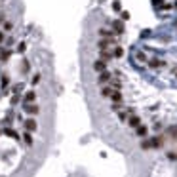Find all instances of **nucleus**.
<instances>
[{
  "instance_id": "nucleus-14",
  "label": "nucleus",
  "mask_w": 177,
  "mask_h": 177,
  "mask_svg": "<svg viewBox=\"0 0 177 177\" xmlns=\"http://www.w3.org/2000/svg\"><path fill=\"white\" fill-rule=\"evenodd\" d=\"M113 29H114V32H124V23L122 21H114Z\"/></svg>"
},
{
  "instance_id": "nucleus-8",
  "label": "nucleus",
  "mask_w": 177,
  "mask_h": 177,
  "mask_svg": "<svg viewBox=\"0 0 177 177\" xmlns=\"http://www.w3.org/2000/svg\"><path fill=\"white\" fill-rule=\"evenodd\" d=\"M164 61H160L158 57H154V59H151V61H149V67H152V69H158V67H164Z\"/></svg>"
},
{
  "instance_id": "nucleus-16",
  "label": "nucleus",
  "mask_w": 177,
  "mask_h": 177,
  "mask_svg": "<svg viewBox=\"0 0 177 177\" xmlns=\"http://www.w3.org/2000/svg\"><path fill=\"white\" fill-rule=\"evenodd\" d=\"M111 99H113L114 103H120V101H122V93H120V91H113Z\"/></svg>"
},
{
  "instance_id": "nucleus-3",
  "label": "nucleus",
  "mask_w": 177,
  "mask_h": 177,
  "mask_svg": "<svg viewBox=\"0 0 177 177\" xmlns=\"http://www.w3.org/2000/svg\"><path fill=\"white\" fill-rule=\"evenodd\" d=\"M23 126H25V130H27V132L31 133V132H34V130L38 128V124H36V120L29 118V120H25V122H23Z\"/></svg>"
},
{
  "instance_id": "nucleus-28",
  "label": "nucleus",
  "mask_w": 177,
  "mask_h": 177,
  "mask_svg": "<svg viewBox=\"0 0 177 177\" xmlns=\"http://www.w3.org/2000/svg\"><path fill=\"white\" fill-rule=\"evenodd\" d=\"M17 51H25V42H21V44L17 46Z\"/></svg>"
},
{
  "instance_id": "nucleus-25",
  "label": "nucleus",
  "mask_w": 177,
  "mask_h": 177,
  "mask_svg": "<svg viewBox=\"0 0 177 177\" xmlns=\"http://www.w3.org/2000/svg\"><path fill=\"white\" fill-rule=\"evenodd\" d=\"M8 84H10V78H8V76H2V88H6Z\"/></svg>"
},
{
  "instance_id": "nucleus-17",
  "label": "nucleus",
  "mask_w": 177,
  "mask_h": 177,
  "mask_svg": "<svg viewBox=\"0 0 177 177\" xmlns=\"http://www.w3.org/2000/svg\"><path fill=\"white\" fill-rule=\"evenodd\" d=\"M23 141H25L27 145H32V135L29 132H25V133H23Z\"/></svg>"
},
{
  "instance_id": "nucleus-15",
  "label": "nucleus",
  "mask_w": 177,
  "mask_h": 177,
  "mask_svg": "<svg viewBox=\"0 0 177 177\" xmlns=\"http://www.w3.org/2000/svg\"><path fill=\"white\" fill-rule=\"evenodd\" d=\"M113 55H114V57H122V55H124L122 46H114V48H113Z\"/></svg>"
},
{
  "instance_id": "nucleus-29",
  "label": "nucleus",
  "mask_w": 177,
  "mask_h": 177,
  "mask_svg": "<svg viewBox=\"0 0 177 177\" xmlns=\"http://www.w3.org/2000/svg\"><path fill=\"white\" fill-rule=\"evenodd\" d=\"M122 19H124V21H126V19H130V13H128V12H122Z\"/></svg>"
},
{
  "instance_id": "nucleus-5",
  "label": "nucleus",
  "mask_w": 177,
  "mask_h": 177,
  "mask_svg": "<svg viewBox=\"0 0 177 177\" xmlns=\"http://www.w3.org/2000/svg\"><path fill=\"white\" fill-rule=\"evenodd\" d=\"M128 124H130V128H135V130H137V128L141 126V118L133 114V116H130V118H128Z\"/></svg>"
},
{
  "instance_id": "nucleus-9",
  "label": "nucleus",
  "mask_w": 177,
  "mask_h": 177,
  "mask_svg": "<svg viewBox=\"0 0 177 177\" xmlns=\"http://www.w3.org/2000/svg\"><path fill=\"white\" fill-rule=\"evenodd\" d=\"M109 80H111V74H109L107 70H105V72H101V74H99V78H97V82H99V84H107Z\"/></svg>"
},
{
  "instance_id": "nucleus-23",
  "label": "nucleus",
  "mask_w": 177,
  "mask_h": 177,
  "mask_svg": "<svg viewBox=\"0 0 177 177\" xmlns=\"http://www.w3.org/2000/svg\"><path fill=\"white\" fill-rule=\"evenodd\" d=\"M13 29V23L12 21H6V23H4V31H12Z\"/></svg>"
},
{
  "instance_id": "nucleus-27",
  "label": "nucleus",
  "mask_w": 177,
  "mask_h": 177,
  "mask_svg": "<svg viewBox=\"0 0 177 177\" xmlns=\"http://www.w3.org/2000/svg\"><path fill=\"white\" fill-rule=\"evenodd\" d=\"M31 82H32V84H38V82H40V74H34Z\"/></svg>"
},
{
  "instance_id": "nucleus-21",
  "label": "nucleus",
  "mask_w": 177,
  "mask_h": 177,
  "mask_svg": "<svg viewBox=\"0 0 177 177\" xmlns=\"http://www.w3.org/2000/svg\"><path fill=\"white\" fill-rule=\"evenodd\" d=\"M29 67H31V65H29V61H27V59H23V63H21V70H23V72H27V70H29Z\"/></svg>"
},
{
  "instance_id": "nucleus-20",
  "label": "nucleus",
  "mask_w": 177,
  "mask_h": 177,
  "mask_svg": "<svg viewBox=\"0 0 177 177\" xmlns=\"http://www.w3.org/2000/svg\"><path fill=\"white\" fill-rule=\"evenodd\" d=\"M141 149H143V151L152 149V147H151V139H143V141H141Z\"/></svg>"
},
{
  "instance_id": "nucleus-12",
  "label": "nucleus",
  "mask_w": 177,
  "mask_h": 177,
  "mask_svg": "<svg viewBox=\"0 0 177 177\" xmlns=\"http://www.w3.org/2000/svg\"><path fill=\"white\" fill-rule=\"evenodd\" d=\"M113 34L114 32L111 29H99V36H103V38H113Z\"/></svg>"
},
{
  "instance_id": "nucleus-22",
  "label": "nucleus",
  "mask_w": 177,
  "mask_h": 177,
  "mask_svg": "<svg viewBox=\"0 0 177 177\" xmlns=\"http://www.w3.org/2000/svg\"><path fill=\"white\" fill-rule=\"evenodd\" d=\"M168 133L171 135V139H177V128H170V130H168Z\"/></svg>"
},
{
  "instance_id": "nucleus-30",
  "label": "nucleus",
  "mask_w": 177,
  "mask_h": 177,
  "mask_svg": "<svg viewBox=\"0 0 177 177\" xmlns=\"http://www.w3.org/2000/svg\"><path fill=\"white\" fill-rule=\"evenodd\" d=\"M2 40H4V32L0 31V42H2Z\"/></svg>"
},
{
  "instance_id": "nucleus-24",
  "label": "nucleus",
  "mask_w": 177,
  "mask_h": 177,
  "mask_svg": "<svg viewBox=\"0 0 177 177\" xmlns=\"http://www.w3.org/2000/svg\"><path fill=\"white\" fill-rule=\"evenodd\" d=\"M19 89H23V84H15V86H13V93L17 95V93H19Z\"/></svg>"
},
{
  "instance_id": "nucleus-7",
  "label": "nucleus",
  "mask_w": 177,
  "mask_h": 177,
  "mask_svg": "<svg viewBox=\"0 0 177 177\" xmlns=\"http://www.w3.org/2000/svg\"><path fill=\"white\" fill-rule=\"evenodd\" d=\"M105 67H107V63H105V61H101V59H97V61L93 63V69L97 70L99 74H101V72H105Z\"/></svg>"
},
{
  "instance_id": "nucleus-31",
  "label": "nucleus",
  "mask_w": 177,
  "mask_h": 177,
  "mask_svg": "<svg viewBox=\"0 0 177 177\" xmlns=\"http://www.w3.org/2000/svg\"><path fill=\"white\" fill-rule=\"evenodd\" d=\"M160 2H162V0H154V4H160Z\"/></svg>"
},
{
  "instance_id": "nucleus-11",
  "label": "nucleus",
  "mask_w": 177,
  "mask_h": 177,
  "mask_svg": "<svg viewBox=\"0 0 177 177\" xmlns=\"http://www.w3.org/2000/svg\"><path fill=\"white\" fill-rule=\"evenodd\" d=\"M135 133H137L139 137H145L147 133H149V128H147V126H143V124H141V126L137 128V130H135Z\"/></svg>"
},
{
  "instance_id": "nucleus-13",
  "label": "nucleus",
  "mask_w": 177,
  "mask_h": 177,
  "mask_svg": "<svg viewBox=\"0 0 177 177\" xmlns=\"http://www.w3.org/2000/svg\"><path fill=\"white\" fill-rule=\"evenodd\" d=\"M10 55H12V51H10V50L0 48V61H6V59H10Z\"/></svg>"
},
{
  "instance_id": "nucleus-4",
  "label": "nucleus",
  "mask_w": 177,
  "mask_h": 177,
  "mask_svg": "<svg viewBox=\"0 0 177 177\" xmlns=\"http://www.w3.org/2000/svg\"><path fill=\"white\" fill-rule=\"evenodd\" d=\"M23 109H25V113H29V114H38L40 113V107H38V105H32V103L23 105Z\"/></svg>"
},
{
  "instance_id": "nucleus-18",
  "label": "nucleus",
  "mask_w": 177,
  "mask_h": 177,
  "mask_svg": "<svg viewBox=\"0 0 177 177\" xmlns=\"http://www.w3.org/2000/svg\"><path fill=\"white\" fill-rule=\"evenodd\" d=\"M113 91H114V89H111V88H103L101 89V97H111Z\"/></svg>"
},
{
  "instance_id": "nucleus-6",
  "label": "nucleus",
  "mask_w": 177,
  "mask_h": 177,
  "mask_svg": "<svg viewBox=\"0 0 177 177\" xmlns=\"http://www.w3.org/2000/svg\"><path fill=\"white\" fill-rule=\"evenodd\" d=\"M99 57H101V61H105V63H107L109 59H113V51L111 50H99Z\"/></svg>"
},
{
  "instance_id": "nucleus-26",
  "label": "nucleus",
  "mask_w": 177,
  "mask_h": 177,
  "mask_svg": "<svg viewBox=\"0 0 177 177\" xmlns=\"http://www.w3.org/2000/svg\"><path fill=\"white\" fill-rule=\"evenodd\" d=\"M168 158H170V160H177V152H173V151L168 152Z\"/></svg>"
},
{
  "instance_id": "nucleus-2",
  "label": "nucleus",
  "mask_w": 177,
  "mask_h": 177,
  "mask_svg": "<svg viewBox=\"0 0 177 177\" xmlns=\"http://www.w3.org/2000/svg\"><path fill=\"white\" fill-rule=\"evenodd\" d=\"M162 145H164V137H162V135H154V137L151 139V147L152 149H160Z\"/></svg>"
},
{
  "instance_id": "nucleus-19",
  "label": "nucleus",
  "mask_w": 177,
  "mask_h": 177,
  "mask_svg": "<svg viewBox=\"0 0 177 177\" xmlns=\"http://www.w3.org/2000/svg\"><path fill=\"white\" fill-rule=\"evenodd\" d=\"M4 133H6V135H8V137H13V139H17V133H15V132H13V130H12V128H6V130H4Z\"/></svg>"
},
{
  "instance_id": "nucleus-10",
  "label": "nucleus",
  "mask_w": 177,
  "mask_h": 177,
  "mask_svg": "<svg viewBox=\"0 0 177 177\" xmlns=\"http://www.w3.org/2000/svg\"><path fill=\"white\" fill-rule=\"evenodd\" d=\"M34 99H36V93H34V91H27V93H25V105L32 103Z\"/></svg>"
},
{
  "instance_id": "nucleus-1",
  "label": "nucleus",
  "mask_w": 177,
  "mask_h": 177,
  "mask_svg": "<svg viewBox=\"0 0 177 177\" xmlns=\"http://www.w3.org/2000/svg\"><path fill=\"white\" fill-rule=\"evenodd\" d=\"M111 46H114L113 38H103V40H99V44H97V48H99V50H109Z\"/></svg>"
}]
</instances>
